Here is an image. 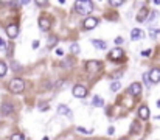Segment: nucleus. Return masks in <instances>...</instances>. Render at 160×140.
<instances>
[{
    "label": "nucleus",
    "instance_id": "nucleus-16",
    "mask_svg": "<svg viewBox=\"0 0 160 140\" xmlns=\"http://www.w3.org/2000/svg\"><path fill=\"white\" fill-rule=\"evenodd\" d=\"M92 45H95V48H98V50H104V48H106V42H104V41L93 39L92 41Z\"/></svg>",
    "mask_w": 160,
    "mask_h": 140
},
{
    "label": "nucleus",
    "instance_id": "nucleus-5",
    "mask_svg": "<svg viewBox=\"0 0 160 140\" xmlns=\"http://www.w3.org/2000/svg\"><path fill=\"white\" fill-rule=\"evenodd\" d=\"M87 95V89L81 84H76L73 87V97L75 98H84Z\"/></svg>",
    "mask_w": 160,
    "mask_h": 140
},
{
    "label": "nucleus",
    "instance_id": "nucleus-19",
    "mask_svg": "<svg viewBox=\"0 0 160 140\" xmlns=\"http://www.w3.org/2000/svg\"><path fill=\"white\" fill-rule=\"evenodd\" d=\"M6 70H8V67H6V64L0 61V78H2V76H5V75H6Z\"/></svg>",
    "mask_w": 160,
    "mask_h": 140
},
{
    "label": "nucleus",
    "instance_id": "nucleus-20",
    "mask_svg": "<svg viewBox=\"0 0 160 140\" xmlns=\"http://www.w3.org/2000/svg\"><path fill=\"white\" fill-rule=\"evenodd\" d=\"M120 87H121V83H118V81H113L112 84H110V90H112V92L120 90Z\"/></svg>",
    "mask_w": 160,
    "mask_h": 140
},
{
    "label": "nucleus",
    "instance_id": "nucleus-33",
    "mask_svg": "<svg viewBox=\"0 0 160 140\" xmlns=\"http://www.w3.org/2000/svg\"><path fill=\"white\" fill-rule=\"evenodd\" d=\"M39 109H41V111H42V112H44V111H47V109H48V104L45 103V104H42V106H41Z\"/></svg>",
    "mask_w": 160,
    "mask_h": 140
},
{
    "label": "nucleus",
    "instance_id": "nucleus-41",
    "mask_svg": "<svg viewBox=\"0 0 160 140\" xmlns=\"http://www.w3.org/2000/svg\"><path fill=\"white\" fill-rule=\"evenodd\" d=\"M155 120H160V115H159V117H155Z\"/></svg>",
    "mask_w": 160,
    "mask_h": 140
},
{
    "label": "nucleus",
    "instance_id": "nucleus-3",
    "mask_svg": "<svg viewBox=\"0 0 160 140\" xmlns=\"http://www.w3.org/2000/svg\"><path fill=\"white\" fill-rule=\"evenodd\" d=\"M86 69L87 72H92V73H95V72H100L101 70V62L100 61H87L86 62Z\"/></svg>",
    "mask_w": 160,
    "mask_h": 140
},
{
    "label": "nucleus",
    "instance_id": "nucleus-26",
    "mask_svg": "<svg viewBox=\"0 0 160 140\" xmlns=\"http://www.w3.org/2000/svg\"><path fill=\"white\" fill-rule=\"evenodd\" d=\"M143 79H144V84L148 86V87H149L151 86V79H149V73H144L143 75Z\"/></svg>",
    "mask_w": 160,
    "mask_h": 140
},
{
    "label": "nucleus",
    "instance_id": "nucleus-17",
    "mask_svg": "<svg viewBox=\"0 0 160 140\" xmlns=\"http://www.w3.org/2000/svg\"><path fill=\"white\" fill-rule=\"evenodd\" d=\"M92 104H93V106H97V108H101V106L104 104V100H103L101 97L95 95V97H93V100H92Z\"/></svg>",
    "mask_w": 160,
    "mask_h": 140
},
{
    "label": "nucleus",
    "instance_id": "nucleus-10",
    "mask_svg": "<svg viewBox=\"0 0 160 140\" xmlns=\"http://www.w3.org/2000/svg\"><path fill=\"white\" fill-rule=\"evenodd\" d=\"M58 112H59L61 115H65L67 118H72V117H73L72 111L68 109V106H65V104H59V106H58Z\"/></svg>",
    "mask_w": 160,
    "mask_h": 140
},
{
    "label": "nucleus",
    "instance_id": "nucleus-15",
    "mask_svg": "<svg viewBox=\"0 0 160 140\" xmlns=\"http://www.w3.org/2000/svg\"><path fill=\"white\" fill-rule=\"evenodd\" d=\"M142 37H143V31H142V30H138V28L132 30V33H131V39L132 41H140Z\"/></svg>",
    "mask_w": 160,
    "mask_h": 140
},
{
    "label": "nucleus",
    "instance_id": "nucleus-21",
    "mask_svg": "<svg viewBox=\"0 0 160 140\" xmlns=\"http://www.w3.org/2000/svg\"><path fill=\"white\" fill-rule=\"evenodd\" d=\"M56 42H58V37H56V36H50V37H48V45H50V47H55Z\"/></svg>",
    "mask_w": 160,
    "mask_h": 140
},
{
    "label": "nucleus",
    "instance_id": "nucleus-37",
    "mask_svg": "<svg viewBox=\"0 0 160 140\" xmlns=\"http://www.w3.org/2000/svg\"><path fill=\"white\" fill-rule=\"evenodd\" d=\"M56 53H58V55H59V56H62V55H64V51H62V50H61V48H58V50H56Z\"/></svg>",
    "mask_w": 160,
    "mask_h": 140
},
{
    "label": "nucleus",
    "instance_id": "nucleus-39",
    "mask_svg": "<svg viewBox=\"0 0 160 140\" xmlns=\"http://www.w3.org/2000/svg\"><path fill=\"white\" fill-rule=\"evenodd\" d=\"M120 140H128V139H126V137H121V139H120Z\"/></svg>",
    "mask_w": 160,
    "mask_h": 140
},
{
    "label": "nucleus",
    "instance_id": "nucleus-24",
    "mask_svg": "<svg viewBox=\"0 0 160 140\" xmlns=\"http://www.w3.org/2000/svg\"><path fill=\"white\" fill-rule=\"evenodd\" d=\"M11 69L16 70V72H20V66H19V62L16 61H11Z\"/></svg>",
    "mask_w": 160,
    "mask_h": 140
},
{
    "label": "nucleus",
    "instance_id": "nucleus-7",
    "mask_svg": "<svg viewBox=\"0 0 160 140\" xmlns=\"http://www.w3.org/2000/svg\"><path fill=\"white\" fill-rule=\"evenodd\" d=\"M149 108H148V106H140L138 108V117H140V120H148L149 118Z\"/></svg>",
    "mask_w": 160,
    "mask_h": 140
},
{
    "label": "nucleus",
    "instance_id": "nucleus-4",
    "mask_svg": "<svg viewBox=\"0 0 160 140\" xmlns=\"http://www.w3.org/2000/svg\"><path fill=\"white\" fill-rule=\"evenodd\" d=\"M109 58L112 59V61H120L121 58H124V51L121 50L120 47H115L112 51L109 53Z\"/></svg>",
    "mask_w": 160,
    "mask_h": 140
},
{
    "label": "nucleus",
    "instance_id": "nucleus-13",
    "mask_svg": "<svg viewBox=\"0 0 160 140\" xmlns=\"http://www.w3.org/2000/svg\"><path fill=\"white\" fill-rule=\"evenodd\" d=\"M39 26H41V30H44V31H47V30H50V26H51V22L48 20L47 17H41V19H39Z\"/></svg>",
    "mask_w": 160,
    "mask_h": 140
},
{
    "label": "nucleus",
    "instance_id": "nucleus-12",
    "mask_svg": "<svg viewBox=\"0 0 160 140\" xmlns=\"http://www.w3.org/2000/svg\"><path fill=\"white\" fill-rule=\"evenodd\" d=\"M6 33H8L9 37H16V36L19 34V26L14 25V24L8 25V26H6Z\"/></svg>",
    "mask_w": 160,
    "mask_h": 140
},
{
    "label": "nucleus",
    "instance_id": "nucleus-2",
    "mask_svg": "<svg viewBox=\"0 0 160 140\" xmlns=\"http://www.w3.org/2000/svg\"><path fill=\"white\" fill-rule=\"evenodd\" d=\"M8 89L13 93H22L25 90V81L22 78H13L8 84Z\"/></svg>",
    "mask_w": 160,
    "mask_h": 140
},
{
    "label": "nucleus",
    "instance_id": "nucleus-14",
    "mask_svg": "<svg viewBox=\"0 0 160 140\" xmlns=\"http://www.w3.org/2000/svg\"><path fill=\"white\" fill-rule=\"evenodd\" d=\"M13 112H14V108H13V104H11V103L2 104V114L3 115H9V114H13Z\"/></svg>",
    "mask_w": 160,
    "mask_h": 140
},
{
    "label": "nucleus",
    "instance_id": "nucleus-31",
    "mask_svg": "<svg viewBox=\"0 0 160 140\" xmlns=\"http://www.w3.org/2000/svg\"><path fill=\"white\" fill-rule=\"evenodd\" d=\"M107 134H109V135H113V134H115V128H112V126H110L109 129H107Z\"/></svg>",
    "mask_w": 160,
    "mask_h": 140
},
{
    "label": "nucleus",
    "instance_id": "nucleus-28",
    "mask_svg": "<svg viewBox=\"0 0 160 140\" xmlns=\"http://www.w3.org/2000/svg\"><path fill=\"white\" fill-rule=\"evenodd\" d=\"M160 34V30H151L149 31V36L152 37V39H154V37H157Z\"/></svg>",
    "mask_w": 160,
    "mask_h": 140
},
{
    "label": "nucleus",
    "instance_id": "nucleus-30",
    "mask_svg": "<svg viewBox=\"0 0 160 140\" xmlns=\"http://www.w3.org/2000/svg\"><path fill=\"white\" fill-rule=\"evenodd\" d=\"M6 47H8V44H6L5 41H3L2 37H0V48H6Z\"/></svg>",
    "mask_w": 160,
    "mask_h": 140
},
{
    "label": "nucleus",
    "instance_id": "nucleus-18",
    "mask_svg": "<svg viewBox=\"0 0 160 140\" xmlns=\"http://www.w3.org/2000/svg\"><path fill=\"white\" fill-rule=\"evenodd\" d=\"M140 131V126H138V122H134L131 124V134H138Z\"/></svg>",
    "mask_w": 160,
    "mask_h": 140
},
{
    "label": "nucleus",
    "instance_id": "nucleus-11",
    "mask_svg": "<svg viewBox=\"0 0 160 140\" xmlns=\"http://www.w3.org/2000/svg\"><path fill=\"white\" fill-rule=\"evenodd\" d=\"M149 79H151V83H160V69H152L149 72Z\"/></svg>",
    "mask_w": 160,
    "mask_h": 140
},
{
    "label": "nucleus",
    "instance_id": "nucleus-27",
    "mask_svg": "<svg viewBox=\"0 0 160 140\" xmlns=\"http://www.w3.org/2000/svg\"><path fill=\"white\" fill-rule=\"evenodd\" d=\"M11 140H25V139H24V134H13Z\"/></svg>",
    "mask_w": 160,
    "mask_h": 140
},
{
    "label": "nucleus",
    "instance_id": "nucleus-8",
    "mask_svg": "<svg viewBox=\"0 0 160 140\" xmlns=\"http://www.w3.org/2000/svg\"><path fill=\"white\" fill-rule=\"evenodd\" d=\"M129 93L134 97L140 95V93H142V84H140V83H132L131 87H129Z\"/></svg>",
    "mask_w": 160,
    "mask_h": 140
},
{
    "label": "nucleus",
    "instance_id": "nucleus-25",
    "mask_svg": "<svg viewBox=\"0 0 160 140\" xmlns=\"http://www.w3.org/2000/svg\"><path fill=\"white\" fill-rule=\"evenodd\" d=\"M157 16H159V13H157V11H152V13L149 14V17H148V20H146V22H152V20H154V19L157 17Z\"/></svg>",
    "mask_w": 160,
    "mask_h": 140
},
{
    "label": "nucleus",
    "instance_id": "nucleus-22",
    "mask_svg": "<svg viewBox=\"0 0 160 140\" xmlns=\"http://www.w3.org/2000/svg\"><path fill=\"white\" fill-rule=\"evenodd\" d=\"M70 51L73 53V55H78V53H79V45H78V44H72Z\"/></svg>",
    "mask_w": 160,
    "mask_h": 140
},
{
    "label": "nucleus",
    "instance_id": "nucleus-1",
    "mask_svg": "<svg viewBox=\"0 0 160 140\" xmlns=\"http://www.w3.org/2000/svg\"><path fill=\"white\" fill-rule=\"evenodd\" d=\"M92 9H93V3L89 2V0H78V2L75 3V11L78 14H82V16L90 14Z\"/></svg>",
    "mask_w": 160,
    "mask_h": 140
},
{
    "label": "nucleus",
    "instance_id": "nucleus-9",
    "mask_svg": "<svg viewBox=\"0 0 160 140\" xmlns=\"http://www.w3.org/2000/svg\"><path fill=\"white\" fill-rule=\"evenodd\" d=\"M98 25V19L97 17H87L84 20V28L86 30H92Z\"/></svg>",
    "mask_w": 160,
    "mask_h": 140
},
{
    "label": "nucleus",
    "instance_id": "nucleus-6",
    "mask_svg": "<svg viewBox=\"0 0 160 140\" xmlns=\"http://www.w3.org/2000/svg\"><path fill=\"white\" fill-rule=\"evenodd\" d=\"M148 14H149V9H148L146 6L140 8L138 14H137V22H146L148 20Z\"/></svg>",
    "mask_w": 160,
    "mask_h": 140
},
{
    "label": "nucleus",
    "instance_id": "nucleus-32",
    "mask_svg": "<svg viewBox=\"0 0 160 140\" xmlns=\"http://www.w3.org/2000/svg\"><path fill=\"white\" fill-rule=\"evenodd\" d=\"M31 47L34 48V50H36V48H39V41H33V45Z\"/></svg>",
    "mask_w": 160,
    "mask_h": 140
},
{
    "label": "nucleus",
    "instance_id": "nucleus-42",
    "mask_svg": "<svg viewBox=\"0 0 160 140\" xmlns=\"http://www.w3.org/2000/svg\"><path fill=\"white\" fill-rule=\"evenodd\" d=\"M42 140H48V137H44V139H42Z\"/></svg>",
    "mask_w": 160,
    "mask_h": 140
},
{
    "label": "nucleus",
    "instance_id": "nucleus-35",
    "mask_svg": "<svg viewBox=\"0 0 160 140\" xmlns=\"http://www.w3.org/2000/svg\"><path fill=\"white\" fill-rule=\"evenodd\" d=\"M36 5L37 6H45V5H47V2H36Z\"/></svg>",
    "mask_w": 160,
    "mask_h": 140
},
{
    "label": "nucleus",
    "instance_id": "nucleus-38",
    "mask_svg": "<svg viewBox=\"0 0 160 140\" xmlns=\"http://www.w3.org/2000/svg\"><path fill=\"white\" fill-rule=\"evenodd\" d=\"M115 42H117V44H121V42H123V39H121V37H117Z\"/></svg>",
    "mask_w": 160,
    "mask_h": 140
},
{
    "label": "nucleus",
    "instance_id": "nucleus-40",
    "mask_svg": "<svg viewBox=\"0 0 160 140\" xmlns=\"http://www.w3.org/2000/svg\"><path fill=\"white\" fill-rule=\"evenodd\" d=\"M157 106H159V108H160V100H159V101H157Z\"/></svg>",
    "mask_w": 160,
    "mask_h": 140
},
{
    "label": "nucleus",
    "instance_id": "nucleus-23",
    "mask_svg": "<svg viewBox=\"0 0 160 140\" xmlns=\"http://www.w3.org/2000/svg\"><path fill=\"white\" fill-rule=\"evenodd\" d=\"M76 131H78V132H81V134H84V135H87V134H92V131H87L86 128H82V126H78V128H76Z\"/></svg>",
    "mask_w": 160,
    "mask_h": 140
},
{
    "label": "nucleus",
    "instance_id": "nucleus-29",
    "mask_svg": "<svg viewBox=\"0 0 160 140\" xmlns=\"http://www.w3.org/2000/svg\"><path fill=\"white\" fill-rule=\"evenodd\" d=\"M110 5L112 6H121L123 2H121V0H110Z\"/></svg>",
    "mask_w": 160,
    "mask_h": 140
},
{
    "label": "nucleus",
    "instance_id": "nucleus-36",
    "mask_svg": "<svg viewBox=\"0 0 160 140\" xmlns=\"http://www.w3.org/2000/svg\"><path fill=\"white\" fill-rule=\"evenodd\" d=\"M62 66H64V67H70V66H72V61H67V62H62Z\"/></svg>",
    "mask_w": 160,
    "mask_h": 140
},
{
    "label": "nucleus",
    "instance_id": "nucleus-34",
    "mask_svg": "<svg viewBox=\"0 0 160 140\" xmlns=\"http://www.w3.org/2000/svg\"><path fill=\"white\" fill-rule=\"evenodd\" d=\"M142 55L143 56H149L151 55V50H144V51H142Z\"/></svg>",
    "mask_w": 160,
    "mask_h": 140
}]
</instances>
